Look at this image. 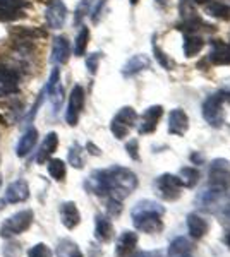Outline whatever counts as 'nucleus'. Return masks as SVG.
Listing matches in <instances>:
<instances>
[{"instance_id":"nucleus-6","label":"nucleus","mask_w":230,"mask_h":257,"mask_svg":"<svg viewBox=\"0 0 230 257\" xmlns=\"http://www.w3.org/2000/svg\"><path fill=\"white\" fill-rule=\"evenodd\" d=\"M210 187L218 190H227L230 187V163L225 158H215L208 170Z\"/></svg>"},{"instance_id":"nucleus-5","label":"nucleus","mask_w":230,"mask_h":257,"mask_svg":"<svg viewBox=\"0 0 230 257\" xmlns=\"http://www.w3.org/2000/svg\"><path fill=\"white\" fill-rule=\"evenodd\" d=\"M136 120H137V113L132 106H124V108H120L110 122L112 134H114L117 139L127 138L129 131L134 127Z\"/></svg>"},{"instance_id":"nucleus-4","label":"nucleus","mask_w":230,"mask_h":257,"mask_svg":"<svg viewBox=\"0 0 230 257\" xmlns=\"http://www.w3.org/2000/svg\"><path fill=\"white\" fill-rule=\"evenodd\" d=\"M155 190L163 201H177L182 194V184L181 178L172 173H163L155 180Z\"/></svg>"},{"instance_id":"nucleus-32","label":"nucleus","mask_w":230,"mask_h":257,"mask_svg":"<svg viewBox=\"0 0 230 257\" xmlns=\"http://www.w3.org/2000/svg\"><path fill=\"white\" fill-rule=\"evenodd\" d=\"M208 14L213 16V18L227 21L230 19V7L221 2H211L210 6H208Z\"/></svg>"},{"instance_id":"nucleus-19","label":"nucleus","mask_w":230,"mask_h":257,"mask_svg":"<svg viewBox=\"0 0 230 257\" xmlns=\"http://www.w3.org/2000/svg\"><path fill=\"white\" fill-rule=\"evenodd\" d=\"M58 148V136L57 132H48L47 136H45L43 143H41V146L38 149V155H36V161L41 165L45 163V161L50 160V156L53 155V153L57 151Z\"/></svg>"},{"instance_id":"nucleus-40","label":"nucleus","mask_w":230,"mask_h":257,"mask_svg":"<svg viewBox=\"0 0 230 257\" xmlns=\"http://www.w3.org/2000/svg\"><path fill=\"white\" fill-rule=\"evenodd\" d=\"M125 149H127V155L131 156L132 160L137 161L139 160V143L136 139H131L127 144H125Z\"/></svg>"},{"instance_id":"nucleus-39","label":"nucleus","mask_w":230,"mask_h":257,"mask_svg":"<svg viewBox=\"0 0 230 257\" xmlns=\"http://www.w3.org/2000/svg\"><path fill=\"white\" fill-rule=\"evenodd\" d=\"M107 209H108V214H110L112 218H117L120 213H122V206H120V201H117V199H108V204H107Z\"/></svg>"},{"instance_id":"nucleus-10","label":"nucleus","mask_w":230,"mask_h":257,"mask_svg":"<svg viewBox=\"0 0 230 257\" xmlns=\"http://www.w3.org/2000/svg\"><path fill=\"white\" fill-rule=\"evenodd\" d=\"M29 199V185L24 178H18V180L11 182L6 189V202L9 204H19Z\"/></svg>"},{"instance_id":"nucleus-23","label":"nucleus","mask_w":230,"mask_h":257,"mask_svg":"<svg viewBox=\"0 0 230 257\" xmlns=\"http://www.w3.org/2000/svg\"><path fill=\"white\" fill-rule=\"evenodd\" d=\"M213 50L210 53V60L216 65H225L230 64V45L221 43L220 40L213 41Z\"/></svg>"},{"instance_id":"nucleus-43","label":"nucleus","mask_w":230,"mask_h":257,"mask_svg":"<svg viewBox=\"0 0 230 257\" xmlns=\"http://www.w3.org/2000/svg\"><path fill=\"white\" fill-rule=\"evenodd\" d=\"M86 148H88V149H91V151H90L91 155H100V149L96 148L93 143H88V144H86Z\"/></svg>"},{"instance_id":"nucleus-8","label":"nucleus","mask_w":230,"mask_h":257,"mask_svg":"<svg viewBox=\"0 0 230 257\" xmlns=\"http://www.w3.org/2000/svg\"><path fill=\"white\" fill-rule=\"evenodd\" d=\"M221 103H223V96L221 94H211L203 103V117L211 127H221V123H223Z\"/></svg>"},{"instance_id":"nucleus-49","label":"nucleus","mask_w":230,"mask_h":257,"mask_svg":"<svg viewBox=\"0 0 230 257\" xmlns=\"http://www.w3.org/2000/svg\"><path fill=\"white\" fill-rule=\"evenodd\" d=\"M192 2H194V4H206L208 0H192Z\"/></svg>"},{"instance_id":"nucleus-9","label":"nucleus","mask_w":230,"mask_h":257,"mask_svg":"<svg viewBox=\"0 0 230 257\" xmlns=\"http://www.w3.org/2000/svg\"><path fill=\"white\" fill-rule=\"evenodd\" d=\"M45 19H47L48 28L52 30H60L64 28L65 19H67V7L62 0H50L45 11Z\"/></svg>"},{"instance_id":"nucleus-2","label":"nucleus","mask_w":230,"mask_h":257,"mask_svg":"<svg viewBox=\"0 0 230 257\" xmlns=\"http://www.w3.org/2000/svg\"><path fill=\"white\" fill-rule=\"evenodd\" d=\"M163 214H165V208L160 202L149 201V199L139 201L131 211L132 223H134L136 230L148 235L160 233L163 230Z\"/></svg>"},{"instance_id":"nucleus-52","label":"nucleus","mask_w":230,"mask_h":257,"mask_svg":"<svg viewBox=\"0 0 230 257\" xmlns=\"http://www.w3.org/2000/svg\"><path fill=\"white\" fill-rule=\"evenodd\" d=\"M0 187H2V177H0Z\"/></svg>"},{"instance_id":"nucleus-22","label":"nucleus","mask_w":230,"mask_h":257,"mask_svg":"<svg viewBox=\"0 0 230 257\" xmlns=\"http://www.w3.org/2000/svg\"><path fill=\"white\" fill-rule=\"evenodd\" d=\"M55 255L57 257H85V254L81 252L78 243L70 238L58 240L57 247H55Z\"/></svg>"},{"instance_id":"nucleus-48","label":"nucleus","mask_w":230,"mask_h":257,"mask_svg":"<svg viewBox=\"0 0 230 257\" xmlns=\"http://www.w3.org/2000/svg\"><path fill=\"white\" fill-rule=\"evenodd\" d=\"M6 208V199H0V211H4Z\"/></svg>"},{"instance_id":"nucleus-21","label":"nucleus","mask_w":230,"mask_h":257,"mask_svg":"<svg viewBox=\"0 0 230 257\" xmlns=\"http://www.w3.org/2000/svg\"><path fill=\"white\" fill-rule=\"evenodd\" d=\"M18 82H19L18 70L0 64V86H2V89L6 93H14V89L18 88Z\"/></svg>"},{"instance_id":"nucleus-15","label":"nucleus","mask_w":230,"mask_h":257,"mask_svg":"<svg viewBox=\"0 0 230 257\" xmlns=\"http://www.w3.org/2000/svg\"><path fill=\"white\" fill-rule=\"evenodd\" d=\"M189 128V117L181 108H175L169 115V132L172 136H184Z\"/></svg>"},{"instance_id":"nucleus-12","label":"nucleus","mask_w":230,"mask_h":257,"mask_svg":"<svg viewBox=\"0 0 230 257\" xmlns=\"http://www.w3.org/2000/svg\"><path fill=\"white\" fill-rule=\"evenodd\" d=\"M162 115H163V106L162 105L149 106V108L143 113V117H141L139 128H137L139 134H151V132L157 131Z\"/></svg>"},{"instance_id":"nucleus-30","label":"nucleus","mask_w":230,"mask_h":257,"mask_svg":"<svg viewBox=\"0 0 230 257\" xmlns=\"http://www.w3.org/2000/svg\"><path fill=\"white\" fill-rule=\"evenodd\" d=\"M88 43H90V30L86 26L81 28L78 38H76V45H74V55L76 57H83L86 53Z\"/></svg>"},{"instance_id":"nucleus-44","label":"nucleus","mask_w":230,"mask_h":257,"mask_svg":"<svg viewBox=\"0 0 230 257\" xmlns=\"http://www.w3.org/2000/svg\"><path fill=\"white\" fill-rule=\"evenodd\" d=\"M191 160L194 161V163H203V156H201V155H198V153L191 155Z\"/></svg>"},{"instance_id":"nucleus-17","label":"nucleus","mask_w":230,"mask_h":257,"mask_svg":"<svg viewBox=\"0 0 230 257\" xmlns=\"http://www.w3.org/2000/svg\"><path fill=\"white\" fill-rule=\"evenodd\" d=\"M187 230L194 240H201L210 230V223L203 216H199L198 213H191L187 214Z\"/></svg>"},{"instance_id":"nucleus-1","label":"nucleus","mask_w":230,"mask_h":257,"mask_svg":"<svg viewBox=\"0 0 230 257\" xmlns=\"http://www.w3.org/2000/svg\"><path fill=\"white\" fill-rule=\"evenodd\" d=\"M85 187L96 196H110L112 199L122 201L136 190L137 177L129 168L115 165L107 170L93 172L85 182Z\"/></svg>"},{"instance_id":"nucleus-36","label":"nucleus","mask_w":230,"mask_h":257,"mask_svg":"<svg viewBox=\"0 0 230 257\" xmlns=\"http://www.w3.org/2000/svg\"><path fill=\"white\" fill-rule=\"evenodd\" d=\"M100 59H102V53H98V52L90 53V55L86 57V67H88V70H90V74H96Z\"/></svg>"},{"instance_id":"nucleus-11","label":"nucleus","mask_w":230,"mask_h":257,"mask_svg":"<svg viewBox=\"0 0 230 257\" xmlns=\"http://www.w3.org/2000/svg\"><path fill=\"white\" fill-rule=\"evenodd\" d=\"M137 247V233L125 230L120 233L115 243V257H132Z\"/></svg>"},{"instance_id":"nucleus-45","label":"nucleus","mask_w":230,"mask_h":257,"mask_svg":"<svg viewBox=\"0 0 230 257\" xmlns=\"http://www.w3.org/2000/svg\"><path fill=\"white\" fill-rule=\"evenodd\" d=\"M223 242H225V245L228 247V250H230V230L225 231V235H223Z\"/></svg>"},{"instance_id":"nucleus-14","label":"nucleus","mask_w":230,"mask_h":257,"mask_svg":"<svg viewBox=\"0 0 230 257\" xmlns=\"http://www.w3.org/2000/svg\"><path fill=\"white\" fill-rule=\"evenodd\" d=\"M115 230L112 219L105 214H96L95 216V238L102 243H107L114 238Z\"/></svg>"},{"instance_id":"nucleus-35","label":"nucleus","mask_w":230,"mask_h":257,"mask_svg":"<svg viewBox=\"0 0 230 257\" xmlns=\"http://www.w3.org/2000/svg\"><path fill=\"white\" fill-rule=\"evenodd\" d=\"M88 11H90V0H83L76 9V16H74V24H81L83 19L86 18Z\"/></svg>"},{"instance_id":"nucleus-34","label":"nucleus","mask_w":230,"mask_h":257,"mask_svg":"<svg viewBox=\"0 0 230 257\" xmlns=\"http://www.w3.org/2000/svg\"><path fill=\"white\" fill-rule=\"evenodd\" d=\"M21 252H23V248H21V243L19 242H14V240L9 238V242L4 245L2 248V254L4 257H19Z\"/></svg>"},{"instance_id":"nucleus-24","label":"nucleus","mask_w":230,"mask_h":257,"mask_svg":"<svg viewBox=\"0 0 230 257\" xmlns=\"http://www.w3.org/2000/svg\"><path fill=\"white\" fill-rule=\"evenodd\" d=\"M11 35L21 41H33L36 38H45V36H47V31L38 30V28L18 26V28H14V30H11Z\"/></svg>"},{"instance_id":"nucleus-38","label":"nucleus","mask_w":230,"mask_h":257,"mask_svg":"<svg viewBox=\"0 0 230 257\" xmlns=\"http://www.w3.org/2000/svg\"><path fill=\"white\" fill-rule=\"evenodd\" d=\"M192 0H181V4H179V9H181V16L184 19L187 18H192L194 16V7H192Z\"/></svg>"},{"instance_id":"nucleus-42","label":"nucleus","mask_w":230,"mask_h":257,"mask_svg":"<svg viewBox=\"0 0 230 257\" xmlns=\"http://www.w3.org/2000/svg\"><path fill=\"white\" fill-rule=\"evenodd\" d=\"M132 257H163L162 250H143V252H137Z\"/></svg>"},{"instance_id":"nucleus-47","label":"nucleus","mask_w":230,"mask_h":257,"mask_svg":"<svg viewBox=\"0 0 230 257\" xmlns=\"http://www.w3.org/2000/svg\"><path fill=\"white\" fill-rule=\"evenodd\" d=\"M155 2H157V6H160V7H163L167 4V0H155Z\"/></svg>"},{"instance_id":"nucleus-41","label":"nucleus","mask_w":230,"mask_h":257,"mask_svg":"<svg viewBox=\"0 0 230 257\" xmlns=\"http://www.w3.org/2000/svg\"><path fill=\"white\" fill-rule=\"evenodd\" d=\"M105 6H107V0H98L93 14H91V21H93V23H98V21H100V18H102V12H103V9H105Z\"/></svg>"},{"instance_id":"nucleus-13","label":"nucleus","mask_w":230,"mask_h":257,"mask_svg":"<svg viewBox=\"0 0 230 257\" xmlns=\"http://www.w3.org/2000/svg\"><path fill=\"white\" fill-rule=\"evenodd\" d=\"M58 213H60L62 225L67 228V230H74V228H76L79 223H81V213H79L76 202H72V201L62 202Z\"/></svg>"},{"instance_id":"nucleus-28","label":"nucleus","mask_w":230,"mask_h":257,"mask_svg":"<svg viewBox=\"0 0 230 257\" xmlns=\"http://www.w3.org/2000/svg\"><path fill=\"white\" fill-rule=\"evenodd\" d=\"M179 178H181L182 187L192 189V187H196V184L199 182V172L191 167H182L181 172H179Z\"/></svg>"},{"instance_id":"nucleus-37","label":"nucleus","mask_w":230,"mask_h":257,"mask_svg":"<svg viewBox=\"0 0 230 257\" xmlns=\"http://www.w3.org/2000/svg\"><path fill=\"white\" fill-rule=\"evenodd\" d=\"M153 52H155V57H157V60L160 62L163 67H165V69H172L174 67V62L170 60V59H167V55L162 52L160 47H158L157 43H153Z\"/></svg>"},{"instance_id":"nucleus-25","label":"nucleus","mask_w":230,"mask_h":257,"mask_svg":"<svg viewBox=\"0 0 230 257\" xmlns=\"http://www.w3.org/2000/svg\"><path fill=\"white\" fill-rule=\"evenodd\" d=\"M192 250V243L187 238L177 237L169 245V257H187Z\"/></svg>"},{"instance_id":"nucleus-50","label":"nucleus","mask_w":230,"mask_h":257,"mask_svg":"<svg viewBox=\"0 0 230 257\" xmlns=\"http://www.w3.org/2000/svg\"><path fill=\"white\" fill-rule=\"evenodd\" d=\"M137 2H139V0H131V4H137Z\"/></svg>"},{"instance_id":"nucleus-7","label":"nucleus","mask_w":230,"mask_h":257,"mask_svg":"<svg viewBox=\"0 0 230 257\" xmlns=\"http://www.w3.org/2000/svg\"><path fill=\"white\" fill-rule=\"evenodd\" d=\"M85 89L83 86H74L72 91L69 94V103H67V110H65V122L70 127H76L81 117V111L85 108Z\"/></svg>"},{"instance_id":"nucleus-16","label":"nucleus","mask_w":230,"mask_h":257,"mask_svg":"<svg viewBox=\"0 0 230 257\" xmlns=\"http://www.w3.org/2000/svg\"><path fill=\"white\" fill-rule=\"evenodd\" d=\"M70 57V45H69V40L65 36H55L53 40V45H52V64L55 65H62L69 60Z\"/></svg>"},{"instance_id":"nucleus-46","label":"nucleus","mask_w":230,"mask_h":257,"mask_svg":"<svg viewBox=\"0 0 230 257\" xmlns=\"http://www.w3.org/2000/svg\"><path fill=\"white\" fill-rule=\"evenodd\" d=\"M221 96H223V101H228V103H230V91H227V93H223Z\"/></svg>"},{"instance_id":"nucleus-3","label":"nucleus","mask_w":230,"mask_h":257,"mask_svg":"<svg viewBox=\"0 0 230 257\" xmlns=\"http://www.w3.org/2000/svg\"><path fill=\"white\" fill-rule=\"evenodd\" d=\"M35 221V213L33 209H21L18 213H14L12 216L4 219V223L0 225V238H14L18 235L24 233L29 230Z\"/></svg>"},{"instance_id":"nucleus-31","label":"nucleus","mask_w":230,"mask_h":257,"mask_svg":"<svg viewBox=\"0 0 230 257\" xmlns=\"http://www.w3.org/2000/svg\"><path fill=\"white\" fill-rule=\"evenodd\" d=\"M24 9H14V7H4L0 6V23H12L24 18Z\"/></svg>"},{"instance_id":"nucleus-53","label":"nucleus","mask_w":230,"mask_h":257,"mask_svg":"<svg viewBox=\"0 0 230 257\" xmlns=\"http://www.w3.org/2000/svg\"><path fill=\"white\" fill-rule=\"evenodd\" d=\"M228 45H230V43H228Z\"/></svg>"},{"instance_id":"nucleus-33","label":"nucleus","mask_w":230,"mask_h":257,"mask_svg":"<svg viewBox=\"0 0 230 257\" xmlns=\"http://www.w3.org/2000/svg\"><path fill=\"white\" fill-rule=\"evenodd\" d=\"M28 257H53V252L47 243H36L28 248Z\"/></svg>"},{"instance_id":"nucleus-18","label":"nucleus","mask_w":230,"mask_h":257,"mask_svg":"<svg viewBox=\"0 0 230 257\" xmlns=\"http://www.w3.org/2000/svg\"><path fill=\"white\" fill-rule=\"evenodd\" d=\"M36 143H38V131H36L35 127H29L23 134V138L19 139L18 146H16V155H18L19 158L28 156L29 153L33 151V148L36 146Z\"/></svg>"},{"instance_id":"nucleus-51","label":"nucleus","mask_w":230,"mask_h":257,"mask_svg":"<svg viewBox=\"0 0 230 257\" xmlns=\"http://www.w3.org/2000/svg\"><path fill=\"white\" fill-rule=\"evenodd\" d=\"M2 93H6V91H4L2 88H0V94H2Z\"/></svg>"},{"instance_id":"nucleus-26","label":"nucleus","mask_w":230,"mask_h":257,"mask_svg":"<svg viewBox=\"0 0 230 257\" xmlns=\"http://www.w3.org/2000/svg\"><path fill=\"white\" fill-rule=\"evenodd\" d=\"M203 47H204V40L199 35H196V33H189L184 38V53H186V57L198 55L203 50Z\"/></svg>"},{"instance_id":"nucleus-27","label":"nucleus","mask_w":230,"mask_h":257,"mask_svg":"<svg viewBox=\"0 0 230 257\" xmlns=\"http://www.w3.org/2000/svg\"><path fill=\"white\" fill-rule=\"evenodd\" d=\"M48 175L53 178L55 182H62L67 175V167H65V163L62 160L58 158H53V160H48Z\"/></svg>"},{"instance_id":"nucleus-29","label":"nucleus","mask_w":230,"mask_h":257,"mask_svg":"<svg viewBox=\"0 0 230 257\" xmlns=\"http://www.w3.org/2000/svg\"><path fill=\"white\" fill-rule=\"evenodd\" d=\"M67 160H69V165L72 168H78L81 170L85 167V156H83V148L79 146L78 143H74L72 146L69 148L67 151Z\"/></svg>"},{"instance_id":"nucleus-20","label":"nucleus","mask_w":230,"mask_h":257,"mask_svg":"<svg viewBox=\"0 0 230 257\" xmlns=\"http://www.w3.org/2000/svg\"><path fill=\"white\" fill-rule=\"evenodd\" d=\"M149 65H151V60H149L146 55H134L124 64L122 76L124 77H132V76H136V74H139L141 70L149 69Z\"/></svg>"}]
</instances>
